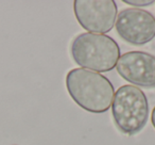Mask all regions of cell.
<instances>
[{"label":"cell","mask_w":155,"mask_h":145,"mask_svg":"<svg viewBox=\"0 0 155 145\" xmlns=\"http://www.w3.org/2000/svg\"><path fill=\"white\" fill-rule=\"evenodd\" d=\"M151 122H152L153 127L155 128V107H154V109H153V111H152V115H151Z\"/></svg>","instance_id":"cell-8"},{"label":"cell","mask_w":155,"mask_h":145,"mask_svg":"<svg viewBox=\"0 0 155 145\" xmlns=\"http://www.w3.org/2000/svg\"><path fill=\"white\" fill-rule=\"evenodd\" d=\"M115 25L119 36L131 45H144L155 37V16L144 10H122Z\"/></svg>","instance_id":"cell-5"},{"label":"cell","mask_w":155,"mask_h":145,"mask_svg":"<svg viewBox=\"0 0 155 145\" xmlns=\"http://www.w3.org/2000/svg\"><path fill=\"white\" fill-rule=\"evenodd\" d=\"M73 11L81 27L95 34L110 32L118 15L114 0H75Z\"/></svg>","instance_id":"cell-4"},{"label":"cell","mask_w":155,"mask_h":145,"mask_svg":"<svg viewBox=\"0 0 155 145\" xmlns=\"http://www.w3.org/2000/svg\"><path fill=\"white\" fill-rule=\"evenodd\" d=\"M118 74L127 82L146 89L155 88V56L144 51H130L119 58Z\"/></svg>","instance_id":"cell-6"},{"label":"cell","mask_w":155,"mask_h":145,"mask_svg":"<svg viewBox=\"0 0 155 145\" xmlns=\"http://www.w3.org/2000/svg\"><path fill=\"white\" fill-rule=\"evenodd\" d=\"M70 51L78 65L96 73L110 71L120 58V48L115 40L105 34L89 32L78 35Z\"/></svg>","instance_id":"cell-2"},{"label":"cell","mask_w":155,"mask_h":145,"mask_svg":"<svg viewBox=\"0 0 155 145\" xmlns=\"http://www.w3.org/2000/svg\"><path fill=\"white\" fill-rule=\"evenodd\" d=\"M66 88L73 102L91 113H104L112 107L115 89L105 76L84 68H73L66 76Z\"/></svg>","instance_id":"cell-1"},{"label":"cell","mask_w":155,"mask_h":145,"mask_svg":"<svg viewBox=\"0 0 155 145\" xmlns=\"http://www.w3.org/2000/svg\"><path fill=\"white\" fill-rule=\"evenodd\" d=\"M123 2L134 7H148L155 2L154 0H123Z\"/></svg>","instance_id":"cell-7"},{"label":"cell","mask_w":155,"mask_h":145,"mask_svg":"<svg viewBox=\"0 0 155 145\" xmlns=\"http://www.w3.org/2000/svg\"><path fill=\"white\" fill-rule=\"evenodd\" d=\"M149 112L148 98L139 88L125 85L116 91L112 113L115 124L122 133L133 136L141 131L147 125Z\"/></svg>","instance_id":"cell-3"}]
</instances>
